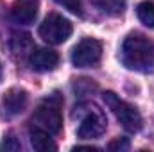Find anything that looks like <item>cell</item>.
Here are the masks:
<instances>
[{
  "mask_svg": "<svg viewBox=\"0 0 154 152\" xmlns=\"http://www.w3.org/2000/svg\"><path fill=\"white\" fill-rule=\"evenodd\" d=\"M36 16H38V2L36 0H20L9 11V18L18 25H29L36 20Z\"/></svg>",
  "mask_w": 154,
  "mask_h": 152,
  "instance_id": "cell-8",
  "label": "cell"
},
{
  "mask_svg": "<svg viewBox=\"0 0 154 152\" xmlns=\"http://www.w3.org/2000/svg\"><path fill=\"white\" fill-rule=\"evenodd\" d=\"M136 14H138V20H140L145 27L154 29V2L145 0V2H142V4H138Z\"/></svg>",
  "mask_w": 154,
  "mask_h": 152,
  "instance_id": "cell-11",
  "label": "cell"
},
{
  "mask_svg": "<svg viewBox=\"0 0 154 152\" xmlns=\"http://www.w3.org/2000/svg\"><path fill=\"white\" fill-rule=\"evenodd\" d=\"M102 99H104L106 106L111 109V113L116 116V120L122 123V127H124L125 131H129V132H138V131L142 129L143 120H142L140 111H138L134 106H131L129 102L122 100V99H120L116 93H113V91L102 93Z\"/></svg>",
  "mask_w": 154,
  "mask_h": 152,
  "instance_id": "cell-3",
  "label": "cell"
},
{
  "mask_svg": "<svg viewBox=\"0 0 154 152\" xmlns=\"http://www.w3.org/2000/svg\"><path fill=\"white\" fill-rule=\"evenodd\" d=\"M106 125H108V120L104 113L97 108V106H91L88 109V113L82 116L81 123H79V129H77V136L82 138V140H91V138H99L104 134L106 131Z\"/></svg>",
  "mask_w": 154,
  "mask_h": 152,
  "instance_id": "cell-6",
  "label": "cell"
},
{
  "mask_svg": "<svg viewBox=\"0 0 154 152\" xmlns=\"http://www.w3.org/2000/svg\"><path fill=\"white\" fill-rule=\"evenodd\" d=\"M61 104L63 99L54 93L48 99H45L38 108L34 109L31 118V127L39 129L43 132H48L50 136H56L61 132L63 127V116H61Z\"/></svg>",
  "mask_w": 154,
  "mask_h": 152,
  "instance_id": "cell-2",
  "label": "cell"
},
{
  "mask_svg": "<svg viewBox=\"0 0 154 152\" xmlns=\"http://www.w3.org/2000/svg\"><path fill=\"white\" fill-rule=\"evenodd\" d=\"M56 2L74 14H82V0H56Z\"/></svg>",
  "mask_w": 154,
  "mask_h": 152,
  "instance_id": "cell-13",
  "label": "cell"
},
{
  "mask_svg": "<svg viewBox=\"0 0 154 152\" xmlns=\"http://www.w3.org/2000/svg\"><path fill=\"white\" fill-rule=\"evenodd\" d=\"M124 5H125V0H106L102 4L104 11L108 13H113V14H120L124 11Z\"/></svg>",
  "mask_w": 154,
  "mask_h": 152,
  "instance_id": "cell-14",
  "label": "cell"
},
{
  "mask_svg": "<svg viewBox=\"0 0 154 152\" xmlns=\"http://www.w3.org/2000/svg\"><path fill=\"white\" fill-rule=\"evenodd\" d=\"M122 63L134 72L154 70V41L142 34H129L122 43Z\"/></svg>",
  "mask_w": 154,
  "mask_h": 152,
  "instance_id": "cell-1",
  "label": "cell"
},
{
  "mask_svg": "<svg viewBox=\"0 0 154 152\" xmlns=\"http://www.w3.org/2000/svg\"><path fill=\"white\" fill-rule=\"evenodd\" d=\"M29 63L36 72H50L59 65V54L52 48H36L31 52Z\"/></svg>",
  "mask_w": 154,
  "mask_h": 152,
  "instance_id": "cell-9",
  "label": "cell"
},
{
  "mask_svg": "<svg viewBox=\"0 0 154 152\" xmlns=\"http://www.w3.org/2000/svg\"><path fill=\"white\" fill-rule=\"evenodd\" d=\"M0 149H2V150H7V152H9V150H20V149H22V145H20V141L14 138V134H11V132H9V134L4 138L2 147H0Z\"/></svg>",
  "mask_w": 154,
  "mask_h": 152,
  "instance_id": "cell-15",
  "label": "cell"
},
{
  "mask_svg": "<svg viewBox=\"0 0 154 152\" xmlns=\"http://www.w3.org/2000/svg\"><path fill=\"white\" fill-rule=\"evenodd\" d=\"M108 149H109V150H127V149H129V141H127L125 138H116V140H113V141L108 145Z\"/></svg>",
  "mask_w": 154,
  "mask_h": 152,
  "instance_id": "cell-16",
  "label": "cell"
},
{
  "mask_svg": "<svg viewBox=\"0 0 154 152\" xmlns=\"http://www.w3.org/2000/svg\"><path fill=\"white\" fill-rule=\"evenodd\" d=\"M72 23L63 18L61 14H56V13H50L41 23H39L38 34L43 41H47L48 45H59L63 41L72 36Z\"/></svg>",
  "mask_w": 154,
  "mask_h": 152,
  "instance_id": "cell-4",
  "label": "cell"
},
{
  "mask_svg": "<svg viewBox=\"0 0 154 152\" xmlns=\"http://www.w3.org/2000/svg\"><path fill=\"white\" fill-rule=\"evenodd\" d=\"M102 45L93 38L81 39L72 50V65L77 68H90L100 61Z\"/></svg>",
  "mask_w": 154,
  "mask_h": 152,
  "instance_id": "cell-5",
  "label": "cell"
},
{
  "mask_svg": "<svg viewBox=\"0 0 154 152\" xmlns=\"http://www.w3.org/2000/svg\"><path fill=\"white\" fill-rule=\"evenodd\" d=\"M27 104H29V93L22 88H11L4 93L0 100V114L7 120L14 118L25 111Z\"/></svg>",
  "mask_w": 154,
  "mask_h": 152,
  "instance_id": "cell-7",
  "label": "cell"
},
{
  "mask_svg": "<svg viewBox=\"0 0 154 152\" xmlns=\"http://www.w3.org/2000/svg\"><path fill=\"white\" fill-rule=\"evenodd\" d=\"M0 81H2V66H0Z\"/></svg>",
  "mask_w": 154,
  "mask_h": 152,
  "instance_id": "cell-18",
  "label": "cell"
},
{
  "mask_svg": "<svg viewBox=\"0 0 154 152\" xmlns=\"http://www.w3.org/2000/svg\"><path fill=\"white\" fill-rule=\"evenodd\" d=\"M74 150H99V149L97 147H91V145H88V147H81L79 145V147H74Z\"/></svg>",
  "mask_w": 154,
  "mask_h": 152,
  "instance_id": "cell-17",
  "label": "cell"
},
{
  "mask_svg": "<svg viewBox=\"0 0 154 152\" xmlns=\"http://www.w3.org/2000/svg\"><path fill=\"white\" fill-rule=\"evenodd\" d=\"M32 43H31V38H29V34H14V38H13V50L14 52H23V47H31Z\"/></svg>",
  "mask_w": 154,
  "mask_h": 152,
  "instance_id": "cell-12",
  "label": "cell"
},
{
  "mask_svg": "<svg viewBox=\"0 0 154 152\" xmlns=\"http://www.w3.org/2000/svg\"><path fill=\"white\" fill-rule=\"evenodd\" d=\"M31 145L38 152H48L57 149V145L54 143V140L48 132H43V131L32 129V127H31Z\"/></svg>",
  "mask_w": 154,
  "mask_h": 152,
  "instance_id": "cell-10",
  "label": "cell"
}]
</instances>
